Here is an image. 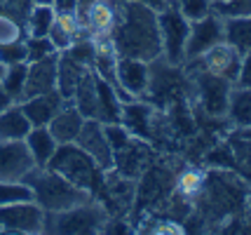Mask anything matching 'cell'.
<instances>
[{"label": "cell", "instance_id": "6da1fadb", "mask_svg": "<svg viewBox=\"0 0 251 235\" xmlns=\"http://www.w3.org/2000/svg\"><path fill=\"white\" fill-rule=\"evenodd\" d=\"M118 22L110 33L118 56H134L143 61H153L162 56V40L157 26V12L139 0H120Z\"/></svg>", "mask_w": 251, "mask_h": 235}, {"label": "cell", "instance_id": "7a4b0ae2", "mask_svg": "<svg viewBox=\"0 0 251 235\" xmlns=\"http://www.w3.org/2000/svg\"><path fill=\"white\" fill-rule=\"evenodd\" d=\"M22 181L31 188L33 202L45 214L64 212L68 207H75L80 202H87L94 198L92 193L77 188L75 183H71L59 172H54V169H50V167H31L28 174Z\"/></svg>", "mask_w": 251, "mask_h": 235}, {"label": "cell", "instance_id": "3957f363", "mask_svg": "<svg viewBox=\"0 0 251 235\" xmlns=\"http://www.w3.org/2000/svg\"><path fill=\"white\" fill-rule=\"evenodd\" d=\"M47 167L59 172L64 179L75 183L77 188L92 193L94 198H97V193L103 186V169L99 167L97 162L92 160V156L85 153L75 141L56 146L54 156L47 162Z\"/></svg>", "mask_w": 251, "mask_h": 235}, {"label": "cell", "instance_id": "277c9868", "mask_svg": "<svg viewBox=\"0 0 251 235\" xmlns=\"http://www.w3.org/2000/svg\"><path fill=\"white\" fill-rule=\"evenodd\" d=\"M108 209L92 198L87 202H80L75 207H68L64 212H50L45 214L43 233L54 235H89L101 233L108 221Z\"/></svg>", "mask_w": 251, "mask_h": 235}, {"label": "cell", "instance_id": "5b68a950", "mask_svg": "<svg viewBox=\"0 0 251 235\" xmlns=\"http://www.w3.org/2000/svg\"><path fill=\"white\" fill-rule=\"evenodd\" d=\"M157 26H160V40H162V56L172 66L186 64V43L190 33V19L178 10L174 0H169L162 10L157 12Z\"/></svg>", "mask_w": 251, "mask_h": 235}, {"label": "cell", "instance_id": "8992f818", "mask_svg": "<svg viewBox=\"0 0 251 235\" xmlns=\"http://www.w3.org/2000/svg\"><path fill=\"white\" fill-rule=\"evenodd\" d=\"M186 73H190V78H193L195 97L200 101V106L204 108V113L209 118H226L232 82L226 78H219L214 73H207L202 68L188 66V64H186Z\"/></svg>", "mask_w": 251, "mask_h": 235}, {"label": "cell", "instance_id": "52a82bcc", "mask_svg": "<svg viewBox=\"0 0 251 235\" xmlns=\"http://www.w3.org/2000/svg\"><path fill=\"white\" fill-rule=\"evenodd\" d=\"M151 82V61L134 59V56H118L115 59V92L122 104L143 99Z\"/></svg>", "mask_w": 251, "mask_h": 235}, {"label": "cell", "instance_id": "ba28073f", "mask_svg": "<svg viewBox=\"0 0 251 235\" xmlns=\"http://www.w3.org/2000/svg\"><path fill=\"white\" fill-rule=\"evenodd\" d=\"M43 224H45V212L33 200L0 207V233L35 235L43 233Z\"/></svg>", "mask_w": 251, "mask_h": 235}, {"label": "cell", "instance_id": "9c48e42d", "mask_svg": "<svg viewBox=\"0 0 251 235\" xmlns=\"http://www.w3.org/2000/svg\"><path fill=\"white\" fill-rule=\"evenodd\" d=\"M153 157V148L146 139L129 134L118 148H113V169L125 179H139Z\"/></svg>", "mask_w": 251, "mask_h": 235}, {"label": "cell", "instance_id": "30bf717a", "mask_svg": "<svg viewBox=\"0 0 251 235\" xmlns=\"http://www.w3.org/2000/svg\"><path fill=\"white\" fill-rule=\"evenodd\" d=\"M186 64L188 66L202 68V71H207V73H214V76H219V78H226L235 85L237 73H240L242 54L232 45H228V43L223 40V43H219V45H214L211 50H207L202 56L190 59V61H186ZM186 64H183V66H186Z\"/></svg>", "mask_w": 251, "mask_h": 235}, {"label": "cell", "instance_id": "8fae6325", "mask_svg": "<svg viewBox=\"0 0 251 235\" xmlns=\"http://www.w3.org/2000/svg\"><path fill=\"white\" fill-rule=\"evenodd\" d=\"M223 43V17L216 12H209L202 19L190 22V33L186 43V61L202 56L207 50Z\"/></svg>", "mask_w": 251, "mask_h": 235}, {"label": "cell", "instance_id": "7c38bea8", "mask_svg": "<svg viewBox=\"0 0 251 235\" xmlns=\"http://www.w3.org/2000/svg\"><path fill=\"white\" fill-rule=\"evenodd\" d=\"M75 144L80 146L85 153H89L92 160H94L103 172L113 169V148H110V141H108V136H106L103 123H99L94 118H85Z\"/></svg>", "mask_w": 251, "mask_h": 235}, {"label": "cell", "instance_id": "4fadbf2b", "mask_svg": "<svg viewBox=\"0 0 251 235\" xmlns=\"http://www.w3.org/2000/svg\"><path fill=\"white\" fill-rule=\"evenodd\" d=\"M35 167L24 141L0 139V181H22Z\"/></svg>", "mask_w": 251, "mask_h": 235}, {"label": "cell", "instance_id": "5bb4252c", "mask_svg": "<svg viewBox=\"0 0 251 235\" xmlns=\"http://www.w3.org/2000/svg\"><path fill=\"white\" fill-rule=\"evenodd\" d=\"M56 59H59V52L28 64L24 99L38 97V94H47V92L56 90Z\"/></svg>", "mask_w": 251, "mask_h": 235}, {"label": "cell", "instance_id": "9a60e30c", "mask_svg": "<svg viewBox=\"0 0 251 235\" xmlns=\"http://www.w3.org/2000/svg\"><path fill=\"white\" fill-rule=\"evenodd\" d=\"M115 22H118V5L113 0H94L80 17V24L89 35H110Z\"/></svg>", "mask_w": 251, "mask_h": 235}, {"label": "cell", "instance_id": "2e32d148", "mask_svg": "<svg viewBox=\"0 0 251 235\" xmlns=\"http://www.w3.org/2000/svg\"><path fill=\"white\" fill-rule=\"evenodd\" d=\"M64 97L59 94V90L47 92V94H38V97H28V99L19 101L22 111L26 113L28 123L33 127H47L50 120L56 115V111L64 106Z\"/></svg>", "mask_w": 251, "mask_h": 235}, {"label": "cell", "instance_id": "e0dca14e", "mask_svg": "<svg viewBox=\"0 0 251 235\" xmlns=\"http://www.w3.org/2000/svg\"><path fill=\"white\" fill-rule=\"evenodd\" d=\"M85 115L75 108L73 101H64V106L56 111V115L50 120L47 130L52 132V136L56 139V144H73L82 130Z\"/></svg>", "mask_w": 251, "mask_h": 235}, {"label": "cell", "instance_id": "ac0fdd59", "mask_svg": "<svg viewBox=\"0 0 251 235\" xmlns=\"http://www.w3.org/2000/svg\"><path fill=\"white\" fill-rule=\"evenodd\" d=\"M85 33L87 31L82 28V24H80L75 12H56L54 24H52L47 38L52 40L56 52H64V50H68L80 35H85Z\"/></svg>", "mask_w": 251, "mask_h": 235}, {"label": "cell", "instance_id": "d6986e66", "mask_svg": "<svg viewBox=\"0 0 251 235\" xmlns=\"http://www.w3.org/2000/svg\"><path fill=\"white\" fill-rule=\"evenodd\" d=\"M151 123H153V108H151L148 104H141V99L129 101V104H122V120H120V125L129 132V134L148 141V139L153 136Z\"/></svg>", "mask_w": 251, "mask_h": 235}, {"label": "cell", "instance_id": "ffe728a7", "mask_svg": "<svg viewBox=\"0 0 251 235\" xmlns=\"http://www.w3.org/2000/svg\"><path fill=\"white\" fill-rule=\"evenodd\" d=\"M103 125H118L122 120V101L115 87L108 80H103L97 73V118Z\"/></svg>", "mask_w": 251, "mask_h": 235}, {"label": "cell", "instance_id": "44dd1931", "mask_svg": "<svg viewBox=\"0 0 251 235\" xmlns=\"http://www.w3.org/2000/svg\"><path fill=\"white\" fill-rule=\"evenodd\" d=\"M85 71H89V68L82 66L80 61H75L66 52H59V59H56V90L66 101L73 99V92H75L77 82H80Z\"/></svg>", "mask_w": 251, "mask_h": 235}, {"label": "cell", "instance_id": "7402d4cb", "mask_svg": "<svg viewBox=\"0 0 251 235\" xmlns=\"http://www.w3.org/2000/svg\"><path fill=\"white\" fill-rule=\"evenodd\" d=\"M24 144L28 148L35 167H47V162L52 160L56 146H59L47 127H31V132L24 136Z\"/></svg>", "mask_w": 251, "mask_h": 235}, {"label": "cell", "instance_id": "603a6c76", "mask_svg": "<svg viewBox=\"0 0 251 235\" xmlns=\"http://www.w3.org/2000/svg\"><path fill=\"white\" fill-rule=\"evenodd\" d=\"M226 120L232 130H240L251 125V90L249 87H240L232 85L228 97V111H226Z\"/></svg>", "mask_w": 251, "mask_h": 235}, {"label": "cell", "instance_id": "cb8c5ba5", "mask_svg": "<svg viewBox=\"0 0 251 235\" xmlns=\"http://www.w3.org/2000/svg\"><path fill=\"white\" fill-rule=\"evenodd\" d=\"M31 127L33 125L28 123V118L19 104H10L7 108L0 111V139L24 141V136L31 132Z\"/></svg>", "mask_w": 251, "mask_h": 235}, {"label": "cell", "instance_id": "d4e9b609", "mask_svg": "<svg viewBox=\"0 0 251 235\" xmlns=\"http://www.w3.org/2000/svg\"><path fill=\"white\" fill-rule=\"evenodd\" d=\"M223 40L240 54L251 50V14L249 17H223Z\"/></svg>", "mask_w": 251, "mask_h": 235}, {"label": "cell", "instance_id": "484cf974", "mask_svg": "<svg viewBox=\"0 0 251 235\" xmlns=\"http://www.w3.org/2000/svg\"><path fill=\"white\" fill-rule=\"evenodd\" d=\"M26 71H28V64L26 61H19V64H10L5 66V73L0 78V85L2 90L7 92L14 104L24 101V90H26Z\"/></svg>", "mask_w": 251, "mask_h": 235}, {"label": "cell", "instance_id": "4316f807", "mask_svg": "<svg viewBox=\"0 0 251 235\" xmlns=\"http://www.w3.org/2000/svg\"><path fill=\"white\" fill-rule=\"evenodd\" d=\"M56 10L52 5H33L31 14L26 19V38H45L54 24Z\"/></svg>", "mask_w": 251, "mask_h": 235}, {"label": "cell", "instance_id": "83f0119b", "mask_svg": "<svg viewBox=\"0 0 251 235\" xmlns=\"http://www.w3.org/2000/svg\"><path fill=\"white\" fill-rule=\"evenodd\" d=\"M228 146L232 153V172H240L247 179H251V141L237 134H230Z\"/></svg>", "mask_w": 251, "mask_h": 235}, {"label": "cell", "instance_id": "f1b7e54d", "mask_svg": "<svg viewBox=\"0 0 251 235\" xmlns=\"http://www.w3.org/2000/svg\"><path fill=\"white\" fill-rule=\"evenodd\" d=\"M202 186H204V172H197V169H186V172H181L178 179H176L178 193H181L183 198H188V200L197 198V195L202 193Z\"/></svg>", "mask_w": 251, "mask_h": 235}, {"label": "cell", "instance_id": "f546056e", "mask_svg": "<svg viewBox=\"0 0 251 235\" xmlns=\"http://www.w3.org/2000/svg\"><path fill=\"white\" fill-rule=\"evenodd\" d=\"M26 200H33V193L24 181H0V207Z\"/></svg>", "mask_w": 251, "mask_h": 235}, {"label": "cell", "instance_id": "4dcf8cb0", "mask_svg": "<svg viewBox=\"0 0 251 235\" xmlns=\"http://www.w3.org/2000/svg\"><path fill=\"white\" fill-rule=\"evenodd\" d=\"M26 43V64L45 59L50 54H56V47L52 45V40L45 35V38H24Z\"/></svg>", "mask_w": 251, "mask_h": 235}, {"label": "cell", "instance_id": "1f68e13d", "mask_svg": "<svg viewBox=\"0 0 251 235\" xmlns=\"http://www.w3.org/2000/svg\"><path fill=\"white\" fill-rule=\"evenodd\" d=\"M24 38H26V26L0 12V45L17 43V40H24Z\"/></svg>", "mask_w": 251, "mask_h": 235}, {"label": "cell", "instance_id": "d6a6232c", "mask_svg": "<svg viewBox=\"0 0 251 235\" xmlns=\"http://www.w3.org/2000/svg\"><path fill=\"white\" fill-rule=\"evenodd\" d=\"M33 5H35L33 0H0V12L26 26V19L31 14Z\"/></svg>", "mask_w": 251, "mask_h": 235}, {"label": "cell", "instance_id": "836d02e7", "mask_svg": "<svg viewBox=\"0 0 251 235\" xmlns=\"http://www.w3.org/2000/svg\"><path fill=\"white\" fill-rule=\"evenodd\" d=\"M178 5V10L186 14V19L195 22V19H202L204 14L211 12V2L214 0H174Z\"/></svg>", "mask_w": 251, "mask_h": 235}, {"label": "cell", "instance_id": "e575fe53", "mask_svg": "<svg viewBox=\"0 0 251 235\" xmlns=\"http://www.w3.org/2000/svg\"><path fill=\"white\" fill-rule=\"evenodd\" d=\"M0 61H2L5 66L26 61V43H24V40H17V43H5V45H0Z\"/></svg>", "mask_w": 251, "mask_h": 235}, {"label": "cell", "instance_id": "d590c367", "mask_svg": "<svg viewBox=\"0 0 251 235\" xmlns=\"http://www.w3.org/2000/svg\"><path fill=\"white\" fill-rule=\"evenodd\" d=\"M235 85H240V87H249V90H251V50L247 52V54H242L240 73H237Z\"/></svg>", "mask_w": 251, "mask_h": 235}, {"label": "cell", "instance_id": "8d00e7d4", "mask_svg": "<svg viewBox=\"0 0 251 235\" xmlns=\"http://www.w3.org/2000/svg\"><path fill=\"white\" fill-rule=\"evenodd\" d=\"M148 233H172V235H178L183 233V228L176 224H169V221H160V224H155L148 228Z\"/></svg>", "mask_w": 251, "mask_h": 235}, {"label": "cell", "instance_id": "74e56055", "mask_svg": "<svg viewBox=\"0 0 251 235\" xmlns=\"http://www.w3.org/2000/svg\"><path fill=\"white\" fill-rule=\"evenodd\" d=\"M52 7L56 12H75L77 10V0H54Z\"/></svg>", "mask_w": 251, "mask_h": 235}, {"label": "cell", "instance_id": "f35d334b", "mask_svg": "<svg viewBox=\"0 0 251 235\" xmlns=\"http://www.w3.org/2000/svg\"><path fill=\"white\" fill-rule=\"evenodd\" d=\"M139 2H143V5H148L151 10H155V12H160L169 2V0H139Z\"/></svg>", "mask_w": 251, "mask_h": 235}, {"label": "cell", "instance_id": "ab89813d", "mask_svg": "<svg viewBox=\"0 0 251 235\" xmlns=\"http://www.w3.org/2000/svg\"><path fill=\"white\" fill-rule=\"evenodd\" d=\"M10 104H14V101L7 97V92L2 90V85H0V111H2V108H7Z\"/></svg>", "mask_w": 251, "mask_h": 235}, {"label": "cell", "instance_id": "60d3db41", "mask_svg": "<svg viewBox=\"0 0 251 235\" xmlns=\"http://www.w3.org/2000/svg\"><path fill=\"white\" fill-rule=\"evenodd\" d=\"M232 134H237V136H242V139H249V141H251V125L240 127V130H232Z\"/></svg>", "mask_w": 251, "mask_h": 235}, {"label": "cell", "instance_id": "b9f144b4", "mask_svg": "<svg viewBox=\"0 0 251 235\" xmlns=\"http://www.w3.org/2000/svg\"><path fill=\"white\" fill-rule=\"evenodd\" d=\"M33 2H35V5H52L54 0H33Z\"/></svg>", "mask_w": 251, "mask_h": 235}, {"label": "cell", "instance_id": "7bdbcfd3", "mask_svg": "<svg viewBox=\"0 0 251 235\" xmlns=\"http://www.w3.org/2000/svg\"><path fill=\"white\" fill-rule=\"evenodd\" d=\"M2 73H5V64L0 61V78H2Z\"/></svg>", "mask_w": 251, "mask_h": 235}, {"label": "cell", "instance_id": "ee69618b", "mask_svg": "<svg viewBox=\"0 0 251 235\" xmlns=\"http://www.w3.org/2000/svg\"><path fill=\"white\" fill-rule=\"evenodd\" d=\"M247 198H249V207H251V190H249V195H247Z\"/></svg>", "mask_w": 251, "mask_h": 235}]
</instances>
